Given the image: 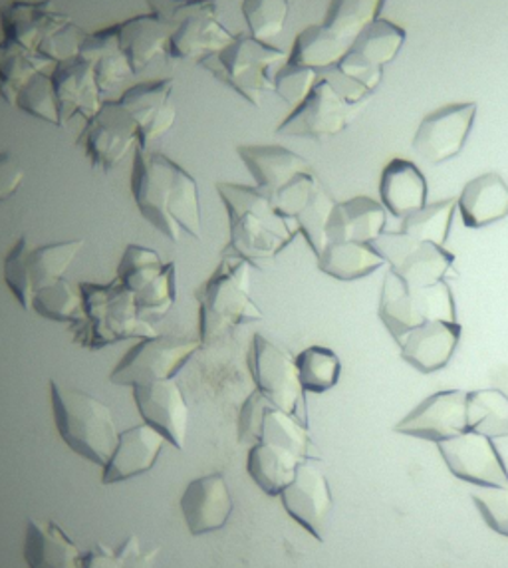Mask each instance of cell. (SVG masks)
Segmentation results:
<instances>
[{
  "mask_svg": "<svg viewBox=\"0 0 508 568\" xmlns=\"http://www.w3.org/2000/svg\"><path fill=\"white\" fill-rule=\"evenodd\" d=\"M50 82L57 98L60 128L74 118L90 120L104 105V92L95 78L94 60L74 54L57 62L50 70Z\"/></svg>",
  "mask_w": 508,
  "mask_h": 568,
  "instance_id": "e0dca14e",
  "label": "cell"
},
{
  "mask_svg": "<svg viewBox=\"0 0 508 568\" xmlns=\"http://www.w3.org/2000/svg\"><path fill=\"white\" fill-rule=\"evenodd\" d=\"M352 105L326 78L321 77L308 98L276 128V133L288 138L326 140L348 125Z\"/></svg>",
  "mask_w": 508,
  "mask_h": 568,
  "instance_id": "2e32d148",
  "label": "cell"
},
{
  "mask_svg": "<svg viewBox=\"0 0 508 568\" xmlns=\"http://www.w3.org/2000/svg\"><path fill=\"white\" fill-rule=\"evenodd\" d=\"M132 197L142 217L171 243L183 235L201 241L199 183L170 155L138 148L133 153Z\"/></svg>",
  "mask_w": 508,
  "mask_h": 568,
  "instance_id": "6da1fadb",
  "label": "cell"
},
{
  "mask_svg": "<svg viewBox=\"0 0 508 568\" xmlns=\"http://www.w3.org/2000/svg\"><path fill=\"white\" fill-rule=\"evenodd\" d=\"M201 348L203 342L199 338H183L175 334H155L143 338L118 362L110 374V382L115 386L135 388L142 384L175 378Z\"/></svg>",
  "mask_w": 508,
  "mask_h": 568,
  "instance_id": "8fae6325",
  "label": "cell"
},
{
  "mask_svg": "<svg viewBox=\"0 0 508 568\" xmlns=\"http://www.w3.org/2000/svg\"><path fill=\"white\" fill-rule=\"evenodd\" d=\"M236 153L253 175L254 187L271 200L296 178L312 171L311 163L283 145H238Z\"/></svg>",
  "mask_w": 508,
  "mask_h": 568,
  "instance_id": "4316f807",
  "label": "cell"
},
{
  "mask_svg": "<svg viewBox=\"0 0 508 568\" xmlns=\"http://www.w3.org/2000/svg\"><path fill=\"white\" fill-rule=\"evenodd\" d=\"M175 80L163 78L132 85L115 104L135 123L140 133V148L150 150L151 143L170 132L177 120V105L173 102Z\"/></svg>",
  "mask_w": 508,
  "mask_h": 568,
  "instance_id": "ac0fdd59",
  "label": "cell"
},
{
  "mask_svg": "<svg viewBox=\"0 0 508 568\" xmlns=\"http://www.w3.org/2000/svg\"><path fill=\"white\" fill-rule=\"evenodd\" d=\"M455 209H457V200L437 201L431 205H425L424 209L404 219L402 233L415 241L443 246L451 229Z\"/></svg>",
  "mask_w": 508,
  "mask_h": 568,
  "instance_id": "ee69618b",
  "label": "cell"
},
{
  "mask_svg": "<svg viewBox=\"0 0 508 568\" xmlns=\"http://www.w3.org/2000/svg\"><path fill=\"white\" fill-rule=\"evenodd\" d=\"M2 40L29 52L60 62L78 54L67 47L70 37H82L72 17L54 7L52 0H14L0 10Z\"/></svg>",
  "mask_w": 508,
  "mask_h": 568,
  "instance_id": "8992f818",
  "label": "cell"
},
{
  "mask_svg": "<svg viewBox=\"0 0 508 568\" xmlns=\"http://www.w3.org/2000/svg\"><path fill=\"white\" fill-rule=\"evenodd\" d=\"M30 313H37L38 316L52 323L75 326L84 316V301H82L80 286L78 284L72 286L67 278L58 281L57 284H50L47 288L38 291Z\"/></svg>",
  "mask_w": 508,
  "mask_h": 568,
  "instance_id": "ab89813d",
  "label": "cell"
},
{
  "mask_svg": "<svg viewBox=\"0 0 508 568\" xmlns=\"http://www.w3.org/2000/svg\"><path fill=\"white\" fill-rule=\"evenodd\" d=\"M281 499L294 521L301 523L316 539L324 540V530L332 511V493L328 479L311 459H304L298 465V471L292 484L281 493Z\"/></svg>",
  "mask_w": 508,
  "mask_h": 568,
  "instance_id": "cb8c5ba5",
  "label": "cell"
},
{
  "mask_svg": "<svg viewBox=\"0 0 508 568\" xmlns=\"http://www.w3.org/2000/svg\"><path fill=\"white\" fill-rule=\"evenodd\" d=\"M467 426L480 436H508V396L500 389H479L467 398Z\"/></svg>",
  "mask_w": 508,
  "mask_h": 568,
  "instance_id": "f35d334b",
  "label": "cell"
},
{
  "mask_svg": "<svg viewBox=\"0 0 508 568\" xmlns=\"http://www.w3.org/2000/svg\"><path fill=\"white\" fill-rule=\"evenodd\" d=\"M336 207V201L332 200L326 187L318 183V187L312 193L311 201L304 205L301 213L294 219L298 233L306 239L314 255H321L328 245V223L332 211Z\"/></svg>",
  "mask_w": 508,
  "mask_h": 568,
  "instance_id": "bcb514c9",
  "label": "cell"
},
{
  "mask_svg": "<svg viewBox=\"0 0 508 568\" xmlns=\"http://www.w3.org/2000/svg\"><path fill=\"white\" fill-rule=\"evenodd\" d=\"M82 239L32 246L30 239L22 235L2 263V278L20 308L30 313L38 291L67 278L70 266L82 253Z\"/></svg>",
  "mask_w": 508,
  "mask_h": 568,
  "instance_id": "ba28073f",
  "label": "cell"
},
{
  "mask_svg": "<svg viewBox=\"0 0 508 568\" xmlns=\"http://www.w3.org/2000/svg\"><path fill=\"white\" fill-rule=\"evenodd\" d=\"M386 227V207L369 197H352L336 203L328 223L329 243H374ZM326 245V246H328Z\"/></svg>",
  "mask_w": 508,
  "mask_h": 568,
  "instance_id": "f546056e",
  "label": "cell"
},
{
  "mask_svg": "<svg viewBox=\"0 0 508 568\" xmlns=\"http://www.w3.org/2000/svg\"><path fill=\"white\" fill-rule=\"evenodd\" d=\"M251 374L256 392L271 406L298 417V407L304 404V388L298 378L296 358L276 346L263 334H254L251 346Z\"/></svg>",
  "mask_w": 508,
  "mask_h": 568,
  "instance_id": "4fadbf2b",
  "label": "cell"
},
{
  "mask_svg": "<svg viewBox=\"0 0 508 568\" xmlns=\"http://www.w3.org/2000/svg\"><path fill=\"white\" fill-rule=\"evenodd\" d=\"M302 462L304 457L294 454L291 449L256 442L248 452L246 469L253 477L254 484L258 485L266 495L281 497V493L292 484Z\"/></svg>",
  "mask_w": 508,
  "mask_h": 568,
  "instance_id": "d6a6232c",
  "label": "cell"
},
{
  "mask_svg": "<svg viewBox=\"0 0 508 568\" xmlns=\"http://www.w3.org/2000/svg\"><path fill=\"white\" fill-rule=\"evenodd\" d=\"M50 404L58 436L75 455L104 467L118 446L120 432L110 407L84 389L50 379Z\"/></svg>",
  "mask_w": 508,
  "mask_h": 568,
  "instance_id": "277c9868",
  "label": "cell"
},
{
  "mask_svg": "<svg viewBox=\"0 0 508 568\" xmlns=\"http://www.w3.org/2000/svg\"><path fill=\"white\" fill-rule=\"evenodd\" d=\"M384 0H332L324 24L344 40L358 39L364 30L376 22Z\"/></svg>",
  "mask_w": 508,
  "mask_h": 568,
  "instance_id": "60d3db41",
  "label": "cell"
},
{
  "mask_svg": "<svg viewBox=\"0 0 508 568\" xmlns=\"http://www.w3.org/2000/svg\"><path fill=\"white\" fill-rule=\"evenodd\" d=\"M256 442L264 444H274V446L291 449L296 455H301L304 459H308V447L311 439L306 429L298 422V417L286 414L278 407L268 406L264 412L263 422L256 434Z\"/></svg>",
  "mask_w": 508,
  "mask_h": 568,
  "instance_id": "7bdbcfd3",
  "label": "cell"
},
{
  "mask_svg": "<svg viewBox=\"0 0 508 568\" xmlns=\"http://www.w3.org/2000/svg\"><path fill=\"white\" fill-rule=\"evenodd\" d=\"M461 341L459 323H424L397 342L402 346V356L414 368L431 374L445 368Z\"/></svg>",
  "mask_w": 508,
  "mask_h": 568,
  "instance_id": "83f0119b",
  "label": "cell"
},
{
  "mask_svg": "<svg viewBox=\"0 0 508 568\" xmlns=\"http://www.w3.org/2000/svg\"><path fill=\"white\" fill-rule=\"evenodd\" d=\"M199 341L203 346L221 341L228 332L263 321L253 298L251 265L241 258L223 256L213 275L197 291Z\"/></svg>",
  "mask_w": 508,
  "mask_h": 568,
  "instance_id": "5b68a950",
  "label": "cell"
},
{
  "mask_svg": "<svg viewBox=\"0 0 508 568\" xmlns=\"http://www.w3.org/2000/svg\"><path fill=\"white\" fill-rule=\"evenodd\" d=\"M180 507L193 537L223 529L235 507L225 475L209 474L193 479L181 495Z\"/></svg>",
  "mask_w": 508,
  "mask_h": 568,
  "instance_id": "603a6c76",
  "label": "cell"
},
{
  "mask_svg": "<svg viewBox=\"0 0 508 568\" xmlns=\"http://www.w3.org/2000/svg\"><path fill=\"white\" fill-rule=\"evenodd\" d=\"M414 293L417 311L424 323H457V311L453 301L451 288L445 281L417 288Z\"/></svg>",
  "mask_w": 508,
  "mask_h": 568,
  "instance_id": "f907efd6",
  "label": "cell"
},
{
  "mask_svg": "<svg viewBox=\"0 0 508 568\" xmlns=\"http://www.w3.org/2000/svg\"><path fill=\"white\" fill-rule=\"evenodd\" d=\"M115 278L135 294L140 313L151 324L163 321L177 298V265L165 263L150 246H125Z\"/></svg>",
  "mask_w": 508,
  "mask_h": 568,
  "instance_id": "30bf717a",
  "label": "cell"
},
{
  "mask_svg": "<svg viewBox=\"0 0 508 568\" xmlns=\"http://www.w3.org/2000/svg\"><path fill=\"white\" fill-rule=\"evenodd\" d=\"M352 44L354 42L342 39L326 24H312L294 40L288 60L316 72H326L348 54Z\"/></svg>",
  "mask_w": 508,
  "mask_h": 568,
  "instance_id": "d590c367",
  "label": "cell"
},
{
  "mask_svg": "<svg viewBox=\"0 0 508 568\" xmlns=\"http://www.w3.org/2000/svg\"><path fill=\"white\" fill-rule=\"evenodd\" d=\"M243 19L246 22V32L254 39H276L283 34L284 24L291 12V0H243Z\"/></svg>",
  "mask_w": 508,
  "mask_h": 568,
  "instance_id": "7dc6e473",
  "label": "cell"
},
{
  "mask_svg": "<svg viewBox=\"0 0 508 568\" xmlns=\"http://www.w3.org/2000/svg\"><path fill=\"white\" fill-rule=\"evenodd\" d=\"M24 181V170L14 153L0 152V203L12 200Z\"/></svg>",
  "mask_w": 508,
  "mask_h": 568,
  "instance_id": "f5cc1de1",
  "label": "cell"
},
{
  "mask_svg": "<svg viewBox=\"0 0 508 568\" xmlns=\"http://www.w3.org/2000/svg\"><path fill=\"white\" fill-rule=\"evenodd\" d=\"M133 389V402L143 424L153 427L165 442L183 449L187 442L189 406L175 379H160Z\"/></svg>",
  "mask_w": 508,
  "mask_h": 568,
  "instance_id": "44dd1931",
  "label": "cell"
},
{
  "mask_svg": "<svg viewBox=\"0 0 508 568\" xmlns=\"http://www.w3.org/2000/svg\"><path fill=\"white\" fill-rule=\"evenodd\" d=\"M160 547L143 550L138 535H130L120 547L110 549L98 542L84 552V568H153Z\"/></svg>",
  "mask_w": 508,
  "mask_h": 568,
  "instance_id": "f6af8a7d",
  "label": "cell"
},
{
  "mask_svg": "<svg viewBox=\"0 0 508 568\" xmlns=\"http://www.w3.org/2000/svg\"><path fill=\"white\" fill-rule=\"evenodd\" d=\"M318 258V268L322 273L336 278V281H358L372 275L379 266L386 265L384 256L377 253L372 243H329Z\"/></svg>",
  "mask_w": 508,
  "mask_h": 568,
  "instance_id": "836d02e7",
  "label": "cell"
},
{
  "mask_svg": "<svg viewBox=\"0 0 508 568\" xmlns=\"http://www.w3.org/2000/svg\"><path fill=\"white\" fill-rule=\"evenodd\" d=\"M84 316L74 326V344L84 351H102L123 341H143L160 334L143 318L135 294L118 278L110 283H78Z\"/></svg>",
  "mask_w": 508,
  "mask_h": 568,
  "instance_id": "3957f363",
  "label": "cell"
},
{
  "mask_svg": "<svg viewBox=\"0 0 508 568\" xmlns=\"http://www.w3.org/2000/svg\"><path fill=\"white\" fill-rule=\"evenodd\" d=\"M379 195L394 217H409L427 205V181L415 163L396 158L382 171Z\"/></svg>",
  "mask_w": 508,
  "mask_h": 568,
  "instance_id": "4dcf8cb0",
  "label": "cell"
},
{
  "mask_svg": "<svg viewBox=\"0 0 508 568\" xmlns=\"http://www.w3.org/2000/svg\"><path fill=\"white\" fill-rule=\"evenodd\" d=\"M379 318L397 342L404 341L415 326L424 324V318L417 311L412 288L394 271L387 273L384 286H382Z\"/></svg>",
  "mask_w": 508,
  "mask_h": 568,
  "instance_id": "74e56055",
  "label": "cell"
},
{
  "mask_svg": "<svg viewBox=\"0 0 508 568\" xmlns=\"http://www.w3.org/2000/svg\"><path fill=\"white\" fill-rule=\"evenodd\" d=\"M477 104H449L425 115L414 138V150L425 162H449L461 153L473 130Z\"/></svg>",
  "mask_w": 508,
  "mask_h": 568,
  "instance_id": "ffe728a7",
  "label": "cell"
},
{
  "mask_svg": "<svg viewBox=\"0 0 508 568\" xmlns=\"http://www.w3.org/2000/svg\"><path fill=\"white\" fill-rule=\"evenodd\" d=\"M75 145L84 152L92 170L110 173L140 148V133L115 100H104L102 110L85 120Z\"/></svg>",
  "mask_w": 508,
  "mask_h": 568,
  "instance_id": "7c38bea8",
  "label": "cell"
},
{
  "mask_svg": "<svg viewBox=\"0 0 508 568\" xmlns=\"http://www.w3.org/2000/svg\"><path fill=\"white\" fill-rule=\"evenodd\" d=\"M78 54L94 60L95 78L104 94L133 77L128 58L123 57L122 50L118 48L112 27L84 34Z\"/></svg>",
  "mask_w": 508,
  "mask_h": 568,
  "instance_id": "e575fe53",
  "label": "cell"
},
{
  "mask_svg": "<svg viewBox=\"0 0 508 568\" xmlns=\"http://www.w3.org/2000/svg\"><path fill=\"white\" fill-rule=\"evenodd\" d=\"M318 80H321V72L286 60L283 67L274 72V92L294 110L308 98L314 85L318 84Z\"/></svg>",
  "mask_w": 508,
  "mask_h": 568,
  "instance_id": "681fc988",
  "label": "cell"
},
{
  "mask_svg": "<svg viewBox=\"0 0 508 568\" xmlns=\"http://www.w3.org/2000/svg\"><path fill=\"white\" fill-rule=\"evenodd\" d=\"M296 368L304 392L324 394L338 384L342 364L326 346H308L296 356Z\"/></svg>",
  "mask_w": 508,
  "mask_h": 568,
  "instance_id": "b9f144b4",
  "label": "cell"
},
{
  "mask_svg": "<svg viewBox=\"0 0 508 568\" xmlns=\"http://www.w3.org/2000/svg\"><path fill=\"white\" fill-rule=\"evenodd\" d=\"M148 2L150 7L161 10L173 24V34L167 44L170 60L203 64L235 39V34L221 20L217 0H161L170 4V9H163L153 0Z\"/></svg>",
  "mask_w": 508,
  "mask_h": 568,
  "instance_id": "9c48e42d",
  "label": "cell"
},
{
  "mask_svg": "<svg viewBox=\"0 0 508 568\" xmlns=\"http://www.w3.org/2000/svg\"><path fill=\"white\" fill-rule=\"evenodd\" d=\"M439 452L455 477L479 487H505L508 474L492 439L477 432H463L461 436L439 442Z\"/></svg>",
  "mask_w": 508,
  "mask_h": 568,
  "instance_id": "d6986e66",
  "label": "cell"
},
{
  "mask_svg": "<svg viewBox=\"0 0 508 568\" xmlns=\"http://www.w3.org/2000/svg\"><path fill=\"white\" fill-rule=\"evenodd\" d=\"M286 60L288 54L283 48L254 39L248 32H238L228 47L205 60L201 67L245 102L261 108L263 95L274 92V68L283 67Z\"/></svg>",
  "mask_w": 508,
  "mask_h": 568,
  "instance_id": "52a82bcc",
  "label": "cell"
},
{
  "mask_svg": "<svg viewBox=\"0 0 508 568\" xmlns=\"http://www.w3.org/2000/svg\"><path fill=\"white\" fill-rule=\"evenodd\" d=\"M22 555L29 568H84V552L57 521L30 517Z\"/></svg>",
  "mask_w": 508,
  "mask_h": 568,
  "instance_id": "f1b7e54d",
  "label": "cell"
},
{
  "mask_svg": "<svg viewBox=\"0 0 508 568\" xmlns=\"http://www.w3.org/2000/svg\"><path fill=\"white\" fill-rule=\"evenodd\" d=\"M372 245L412 291L443 281L455 261L445 246L415 241L402 231L382 233Z\"/></svg>",
  "mask_w": 508,
  "mask_h": 568,
  "instance_id": "5bb4252c",
  "label": "cell"
},
{
  "mask_svg": "<svg viewBox=\"0 0 508 568\" xmlns=\"http://www.w3.org/2000/svg\"><path fill=\"white\" fill-rule=\"evenodd\" d=\"M467 398L469 392L449 389L439 392L424 404L415 407L409 416H405L396 426V432L405 436L429 439V442H445L467 432Z\"/></svg>",
  "mask_w": 508,
  "mask_h": 568,
  "instance_id": "7402d4cb",
  "label": "cell"
},
{
  "mask_svg": "<svg viewBox=\"0 0 508 568\" xmlns=\"http://www.w3.org/2000/svg\"><path fill=\"white\" fill-rule=\"evenodd\" d=\"M20 112L37 118L40 122L50 123L60 128V115H58L57 98L50 82V72H42L30 80L20 92L17 105Z\"/></svg>",
  "mask_w": 508,
  "mask_h": 568,
  "instance_id": "c3c4849f",
  "label": "cell"
},
{
  "mask_svg": "<svg viewBox=\"0 0 508 568\" xmlns=\"http://www.w3.org/2000/svg\"><path fill=\"white\" fill-rule=\"evenodd\" d=\"M471 497L490 529L508 537V485L479 487Z\"/></svg>",
  "mask_w": 508,
  "mask_h": 568,
  "instance_id": "816d5d0a",
  "label": "cell"
},
{
  "mask_svg": "<svg viewBox=\"0 0 508 568\" xmlns=\"http://www.w3.org/2000/svg\"><path fill=\"white\" fill-rule=\"evenodd\" d=\"M54 62L48 58L0 40V100L4 104L17 105L24 85L37 74L50 72Z\"/></svg>",
  "mask_w": 508,
  "mask_h": 568,
  "instance_id": "8d00e7d4",
  "label": "cell"
},
{
  "mask_svg": "<svg viewBox=\"0 0 508 568\" xmlns=\"http://www.w3.org/2000/svg\"><path fill=\"white\" fill-rule=\"evenodd\" d=\"M404 42V30L389 20H376L354 40L348 54L339 60L334 70L339 77L348 78L372 92L382 80V68L397 57Z\"/></svg>",
  "mask_w": 508,
  "mask_h": 568,
  "instance_id": "9a60e30c",
  "label": "cell"
},
{
  "mask_svg": "<svg viewBox=\"0 0 508 568\" xmlns=\"http://www.w3.org/2000/svg\"><path fill=\"white\" fill-rule=\"evenodd\" d=\"M118 48L128 58L133 77L143 72L158 57L167 58V44L173 34L170 19L150 7V12L112 24Z\"/></svg>",
  "mask_w": 508,
  "mask_h": 568,
  "instance_id": "d4e9b609",
  "label": "cell"
},
{
  "mask_svg": "<svg viewBox=\"0 0 508 568\" xmlns=\"http://www.w3.org/2000/svg\"><path fill=\"white\" fill-rule=\"evenodd\" d=\"M467 227H487L508 215V185L499 173H482L469 181L457 200Z\"/></svg>",
  "mask_w": 508,
  "mask_h": 568,
  "instance_id": "1f68e13d",
  "label": "cell"
},
{
  "mask_svg": "<svg viewBox=\"0 0 508 568\" xmlns=\"http://www.w3.org/2000/svg\"><path fill=\"white\" fill-rule=\"evenodd\" d=\"M165 444V437L148 424L125 429L118 437V446L113 449L110 462L104 465L102 484H123L133 477L148 474L158 464Z\"/></svg>",
  "mask_w": 508,
  "mask_h": 568,
  "instance_id": "484cf974",
  "label": "cell"
},
{
  "mask_svg": "<svg viewBox=\"0 0 508 568\" xmlns=\"http://www.w3.org/2000/svg\"><path fill=\"white\" fill-rule=\"evenodd\" d=\"M217 193L228 219V243L223 256L264 265L281 255L298 233L296 223L283 217L273 200L254 185L219 181Z\"/></svg>",
  "mask_w": 508,
  "mask_h": 568,
  "instance_id": "7a4b0ae2",
  "label": "cell"
}]
</instances>
